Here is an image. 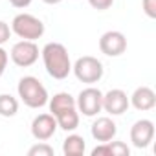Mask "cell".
I'll use <instances>...</instances> for the list:
<instances>
[{"instance_id": "cell-18", "label": "cell", "mask_w": 156, "mask_h": 156, "mask_svg": "<svg viewBox=\"0 0 156 156\" xmlns=\"http://www.w3.org/2000/svg\"><path fill=\"white\" fill-rule=\"evenodd\" d=\"M53 154H55L53 147L48 145L46 141H41V143L28 149V156H53Z\"/></svg>"}, {"instance_id": "cell-13", "label": "cell", "mask_w": 156, "mask_h": 156, "mask_svg": "<svg viewBox=\"0 0 156 156\" xmlns=\"http://www.w3.org/2000/svg\"><path fill=\"white\" fill-rule=\"evenodd\" d=\"M129 156L130 154V149L127 147V143L123 141H107V143H101L98 145L94 151H92V156Z\"/></svg>"}, {"instance_id": "cell-4", "label": "cell", "mask_w": 156, "mask_h": 156, "mask_svg": "<svg viewBox=\"0 0 156 156\" xmlns=\"http://www.w3.org/2000/svg\"><path fill=\"white\" fill-rule=\"evenodd\" d=\"M11 33L22 41H37L44 35V22L30 13H19L11 20Z\"/></svg>"}, {"instance_id": "cell-3", "label": "cell", "mask_w": 156, "mask_h": 156, "mask_svg": "<svg viewBox=\"0 0 156 156\" xmlns=\"http://www.w3.org/2000/svg\"><path fill=\"white\" fill-rule=\"evenodd\" d=\"M72 72H73V75L81 83L94 85V83L101 81V77L105 73V68H103V62L98 57L83 55V57H79V59L72 64Z\"/></svg>"}, {"instance_id": "cell-20", "label": "cell", "mask_w": 156, "mask_h": 156, "mask_svg": "<svg viewBox=\"0 0 156 156\" xmlns=\"http://www.w3.org/2000/svg\"><path fill=\"white\" fill-rule=\"evenodd\" d=\"M9 37H11V28H9V24L4 22V20H0V46L6 44V42L9 41Z\"/></svg>"}, {"instance_id": "cell-12", "label": "cell", "mask_w": 156, "mask_h": 156, "mask_svg": "<svg viewBox=\"0 0 156 156\" xmlns=\"http://www.w3.org/2000/svg\"><path fill=\"white\" fill-rule=\"evenodd\" d=\"M129 103H130L136 110H141V112L152 110V108L156 107V94H154V90L149 88V87H138V88L132 92V96L129 98Z\"/></svg>"}, {"instance_id": "cell-6", "label": "cell", "mask_w": 156, "mask_h": 156, "mask_svg": "<svg viewBox=\"0 0 156 156\" xmlns=\"http://www.w3.org/2000/svg\"><path fill=\"white\" fill-rule=\"evenodd\" d=\"M39 55H41V51H39V46L35 44V41H19L13 44V48L9 51L11 61L20 68L33 66L39 61Z\"/></svg>"}, {"instance_id": "cell-5", "label": "cell", "mask_w": 156, "mask_h": 156, "mask_svg": "<svg viewBox=\"0 0 156 156\" xmlns=\"http://www.w3.org/2000/svg\"><path fill=\"white\" fill-rule=\"evenodd\" d=\"M77 110L87 118H94L103 110V92L96 87H88L79 92L75 99Z\"/></svg>"}, {"instance_id": "cell-21", "label": "cell", "mask_w": 156, "mask_h": 156, "mask_svg": "<svg viewBox=\"0 0 156 156\" xmlns=\"http://www.w3.org/2000/svg\"><path fill=\"white\" fill-rule=\"evenodd\" d=\"M88 4H90L94 9H98V11H105V9H108V8H112L114 0H88Z\"/></svg>"}, {"instance_id": "cell-7", "label": "cell", "mask_w": 156, "mask_h": 156, "mask_svg": "<svg viewBox=\"0 0 156 156\" xmlns=\"http://www.w3.org/2000/svg\"><path fill=\"white\" fill-rule=\"evenodd\" d=\"M99 50L107 57H119L127 50V39L121 31H116V30L105 31L99 39Z\"/></svg>"}, {"instance_id": "cell-10", "label": "cell", "mask_w": 156, "mask_h": 156, "mask_svg": "<svg viewBox=\"0 0 156 156\" xmlns=\"http://www.w3.org/2000/svg\"><path fill=\"white\" fill-rule=\"evenodd\" d=\"M154 138V123L151 119H138L130 127V141L136 149H145Z\"/></svg>"}, {"instance_id": "cell-1", "label": "cell", "mask_w": 156, "mask_h": 156, "mask_svg": "<svg viewBox=\"0 0 156 156\" xmlns=\"http://www.w3.org/2000/svg\"><path fill=\"white\" fill-rule=\"evenodd\" d=\"M41 55H42V62H44V68L50 77H53L57 81H62L70 75L72 61H70V55H68V50L64 48V44L48 42L41 50Z\"/></svg>"}, {"instance_id": "cell-16", "label": "cell", "mask_w": 156, "mask_h": 156, "mask_svg": "<svg viewBox=\"0 0 156 156\" xmlns=\"http://www.w3.org/2000/svg\"><path fill=\"white\" fill-rule=\"evenodd\" d=\"M87 151L85 138L79 134H68L62 141V152L66 156H81Z\"/></svg>"}, {"instance_id": "cell-14", "label": "cell", "mask_w": 156, "mask_h": 156, "mask_svg": "<svg viewBox=\"0 0 156 156\" xmlns=\"http://www.w3.org/2000/svg\"><path fill=\"white\" fill-rule=\"evenodd\" d=\"M48 105H50V114L57 116L59 112H64L68 108H75V98L70 96L68 92H59L55 94L51 99H48Z\"/></svg>"}, {"instance_id": "cell-23", "label": "cell", "mask_w": 156, "mask_h": 156, "mask_svg": "<svg viewBox=\"0 0 156 156\" xmlns=\"http://www.w3.org/2000/svg\"><path fill=\"white\" fill-rule=\"evenodd\" d=\"M31 2H33V0H9V4H11L13 8H17V9H24V8H28Z\"/></svg>"}, {"instance_id": "cell-9", "label": "cell", "mask_w": 156, "mask_h": 156, "mask_svg": "<svg viewBox=\"0 0 156 156\" xmlns=\"http://www.w3.org/2000/svg\"><path fill=\"white\" fill-rule=\"evenodd\" d=\"M129 107V96L121 88H112L107 94H103V110L108 112L110 116H121L127 112Z\"/></svg>"}, {"instance_id": "cell-11", "label": "cell", "mask_w": 156, "mask_h": 156, "mask_svg": "<svg viewBox=\"0 0 156 156\" xmlns=\"http://www.w3.org/2000/svg\"><path fill=\"white\" fill-rule=\"evenodd\" d=\"M90 132H92V138H94L96 141L107 143V141H110V140L116 138V134H118V125H116V121H114L112 118L103 116V118H98V119L92 123Z\"/></svg>"}, {"instance_id": "cell-2", "label": "cell", "mask_w": 156, "mask_h": 156, "mask_svg": "<svg viewBox=\"0 0 156 156\" xmlns=\"http://www.w3.org/2000/svg\"><path fill=\"white\" fill-rule=\"evenodd\" d=\"M17 92H19L20 101L30 108H42L44 105H48V99H50L46 87L33 75L20 77Z\"/></svg>"}, {"instance_id": "cell-15", "label": "cell", "mask_w": 156, "mask_h": 156, "mask_svg": "<svg viewBox=\"0 0 156 156\" xmlns=\"http://www.w3.org/2000/svg\"><path fill=\"white\" fill-rule=\"evenodd\" d=\"M55 119H57L59 129H62L64 132H73L77 127H79V110H77V107L68 108L64 112H59L55 116Z\"/></svg>"}, {"instance_id": "cell-8", "label": "cell", "mask_w": 156, "mask_h": 156, "mask_svg": "<svg viewBox=\"0 0 156 156\" xmlns=\"http://www.w3.org/2000/svg\"><path fill=\"white\" fill-rule=\"evenodd\" d=\"M57 119L53 114H39L31 121V136L37 141H48L57 132Z\"/></svg>"}, {"instance_id": "cell-17", "label": "cell", "mask_w": 156, "mask_h": 156, "mask_svg": "<svg viewBox=\"0 0 156 156\" xmlns=\"http://www.w3.org/2000/svg\"><path fill=\"white\" fill-rule=\"evenodd\" d=\"M19 112V101L11 94H0V116L13 118Z\"/></svg>"}, {"instance_id": "cell-22", "label": "cell", "mask_w": 156, "mask_h": 156, "mask_svg": "<svg viewBox=\"0 0 156 156\" xmlns=\"http://www.w3.org/2000/svg\"><path fill=\"white\" fill-rule=\"evenodd\" d=\"M8 61H9V55H8V51L0 46V77L4 75V72H6V68H8Z\"/></svg>"}, {"instance_id": "cell-19", "label": "cell", "mask_w": 156, "mask_h": 156, "mask_svg": "<svg viewBox=\"0 0 156 156\" xmlns=\"http://www.w3.org/2000/svg\"><path fill=\"white\" fill-rule=\"evenodd\" d=\"M141 9L149 19H156V0H141Z\"/></svg>"}, {"instance_id": "cell-24", "label": "cell", "mask_w": 156, "mask_h": 156, "mask_svg": "<svg viewBox=\"0 0 156 156\" xmlns=\"http://www.w3.org/2000/svg\"><path fill=\"white\" fill-rule=\"evenodd\" d=\"M44 4H48V6H55V4H61L62 0H42Z\"/></svg>"}]
</instances>
